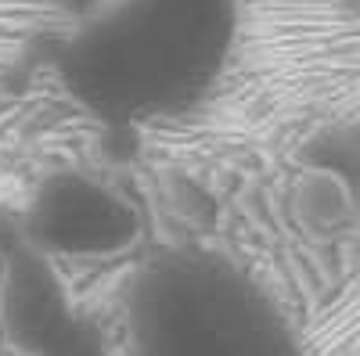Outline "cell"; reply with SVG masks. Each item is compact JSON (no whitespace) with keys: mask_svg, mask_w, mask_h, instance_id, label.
I'll return each mask as SVG.
<instances>
[{"mask_svg":"<svg viewBox=\"0 0 360 356\" xmlns=\"http://www.w3.org/2000/svg\"><path fill=\"white\" fill-rule=\"evenodd\" d=\"M245 0H105L58 54L65 91L108 123L198 108L231 69Z\"/></svg>","mask_w":360,"mask_h":356,"instance_id":"obj_1","label":"cell"},{"mask_svg":"<svg viewBox=\"0 0 360 356\" xmlns=\"http://www.w3.org/2000/svg\"><path fill=\"white\" fill-rule=\"evenodd\" d=\"M127 356H310L278 295L213 249H162L123 288Z\"/></svg>","mask_w":360,"mask_h":356,"instance_id":"obj_2","label":"cell"},{"mask_svg":"<svg viewBox=\"0 0 360 356\" xmlns=\"http://www.w3.org/2000/svg\"><path fill=\"white\" fill-rule=\"evenodd\" d=\"M144 220L137 202L90 169H58L29 191L22 242L54 263H105L137 249Z\"/></svg>","mask_w":360,"mask_h":356,"instance_id":"obj_3","label":"cell"},{"mask_svg":"<svg viewBox=\"0 0 360 356\" xmlns=\"http://www.w3.org/2000/svg\"><path fill=\"white\" fill-rule=\"evenodd\" d=\"M4 324L11 342L29 356H79L76 352V310L54 259L22 242V252L8 263Z\"/></svg>","mask_w":360,"mask_h":356,"instance_id":"obj_4","label":"cell"},{"mask_svg":"<svg viewBox=\"0 0 360 356\" xmlns=\"http://www.w3.org/2000/svg\"><path fill=\"white\" fill-rule=\"evenodd\" d=\"M47 4H51L58 15H65V18H72V22H83L86 15H94L105 0H47Z\"/></svg>","mask_w":360,"mask_h":356,"instance_id":"obj_5","label":"cell"}]
</instances>
